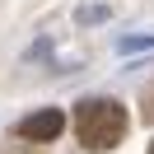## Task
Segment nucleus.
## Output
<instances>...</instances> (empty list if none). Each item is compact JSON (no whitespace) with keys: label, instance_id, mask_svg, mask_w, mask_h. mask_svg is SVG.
<instances>
[{"label":"nucleus","instance_id":"obj_1","mask_svg":"<svg viewBox=\"0 0 154 154\" xmlns=\"http://www.w3.org/2000/svg\"><path fill=\"white\" fill-rule=\"evenodd\" d=\"M126 126H131V117L112 98H84L75 107V135H79L84 149H112V145H122Z\"/></svg>","mask_w":154,"mask_h":154},{"label":"nucleus","instance_id":"obj_2","mask_svg":"<svg viewBox=\"0 0 154 154\" xmlns=\"http://www.w3.org/2000/svg\"><path fill=\"white\" fill-rule=\"evenodd\" d=\"M61 131H66V112H56V107H42V112H33V117H23V122H19V135H23V140H33V145L56 140Z\"/></svg>","mask_w":154,"mask_h":154},{"label":"nucleus","instance_id":"obj_3","mask_svg":"<svg viewBox=\"0 0 154 154\" xmlns=\"http://www.w3.org/2000/svg\"><path fill=\"white\" fill-rule=\"evenodd\" d=\"M145 122H154V94H149V107H145Z\"/></svg>","mask_w":154,"mask_h":154},{"label":"nucleus","instance_id":"obj_4","mask_svg":"<svg viewBox=\"0 0 154 154\" xmlns=\"http://www.w3.org/2000/svg\"><path fill=\"white\" fill-rule=\"evenodd\" d=\"M149 154H154V145H149Z\"/></svg>","mask_w":154,"mask_h":154},{"label":"nucleus","instance_id":"obj_5","mask_svg":"<svg viewBox=\"0 0 154 154\" xmlns=\"http://www.w3.org/2000/svg\"><path fill=\"white\" fill-rule=\"evenodd\" d=\"M19 154H23V149H19Z\"/></svg>","mask_w":154,"mask_h":154}]
</instances>
